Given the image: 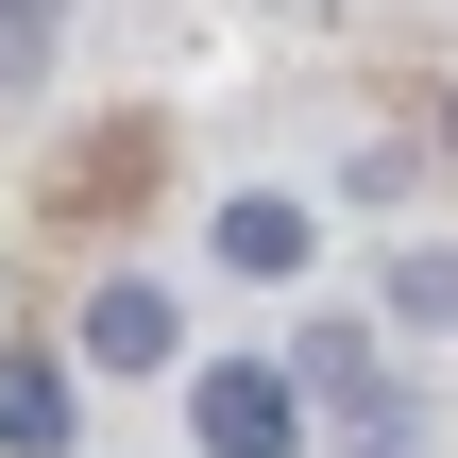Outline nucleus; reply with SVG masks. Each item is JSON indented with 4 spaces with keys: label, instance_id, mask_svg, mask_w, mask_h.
Returning a JSON list of instances; mask_svg holds the SVG:
<instances>
[{
    "label": "nucleus",
    "instance_id": "obj_3",
    "mask_svg": "<svg viewBox=\"0 0 458 458\" xmlns=\"http://www.w3.org/2000/svg\"><path fill=\"white\" fill-rule=\"evenodd\" d=\"M306 255H323V221H306V204H272V187H255V204H221V272H238V289H289Z\"/></svg>",
    "mask_w": 458,
    "mask_h": 458
},
{
    "label": "nucleus",
    "instance_id": "obj_1",
    "mask_svg": "<svg viewBox=\"0 0 458 458\" xmlns=\"http://www.w3.org/2000/svg\"><path fill=\"white\" fill-rule=\"evenodd\" d=\"M187 425H204V458H289L306 442V391H289L272 357H221V374L187 391Z\"/></svg>",
    "mask_w": 458,
    "mask_h": 458
},
{
    "label": "nucleus",
    "instance_id": "obj_4",
    "mask_svg": "<svg viewBox=\"0 0 458 458\" xmlns=\"http://www.w3.org/2000/svg\"><path fill=\"white\" fill-rule=\"evenodd\" d=\"M85 357H102V374H153V357H170V289H136V272H119V289L85 306Z\"/></svg>",
    "mask_w": 458,
    "mask_h": 458
},
{
    "label": "nucleus",
    "instance_id": "obj_2",
    "mask_svg": "<svg viewBox=\"0 0 458 458\" xmlns=\"http://www.w3.org/2000/svg\"><path fill=\"white\" fill-rule=\"evenodd\" d=\"M289 391H323V408H340V442H374V425H408V408L374 391V340H357V323H306V340H289Z\"/></svg>",
    "mask_w": 458,
    "mask_h": 458
},
{
    "label": "nucleus",
    "instance_id": "obj_5",
    "mask_svg": "<svg viewBox=\"0 0 458 458\" xmlns=\"http://www.w3.org/2000/svg\"><path fill=\"white\" fill-rule=\"evenodd\" d=\"M0 442H17V458L68 442V374H51V357H0Z\"/></svg>",
    "mask_w": 458,
    "mask_h": 458
},
{
    "label": "nucleus",
    "instance_id": "obj_7",
    "mask_svg": "<svg viewBox=\"0 0 458 458\" xmlns=\"http://www.w3.org/2000/svg\"><path fill=\"white\" fill-rule=\"evenodd\" d=\"M51 34H68V0H0V85H34V68H51Z\"/></svg>",
    "mask_w": 458,
    "mask_h": 458
},
{
    "label": "nucleus",
    "instance_id": "obj_8",
    "mask_svg": "<svg viewBox=\"0 0 458 458\" xmlns=\"http://www.w3.org/2000/svg\"><path fill=\"white\" fill-rule=\"evenodd\" d=\"M442 153H458V102H442Z\"/></svg>",
    "mask_w": 458,
    "mask_h": 458
},
{
    "label": "nucleus",
    "instance_id": "obj_6",
    "mask_svg": "<svg viewBox=\"0 0 458 458\" xmlns=\"http://www.w3.org/2000/svg\"><path fill=\"white\" fill-rule=\"evenodd\" d=\"M391 306H408V323H458V255H442V238L391 255Z\"/></svg>",
    "mask_w": 458,
    "mask_h": 458
}]
</instances>
